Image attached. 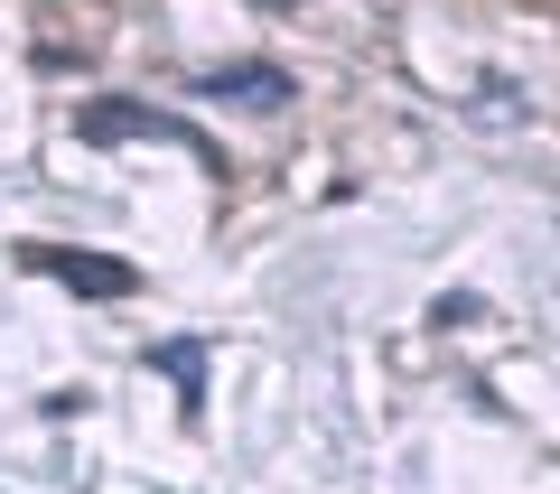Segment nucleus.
<instances>
[{"label": "nucleus", "mask_w": 560, "mask_h": 494, "mask_svg": "<svg viewBox=\"0 0 560 494\" xmlns=\"http://www.w3.org/2000/svg\"><path fill=\"white\" fill-rule=\"evenodd\" d=\"M38 271H57V280H75V290H94V298H113V290H131V271H121V261H84V252H38Z\"/></svg>", "instance_id": "obj_1"}]
</instances>
